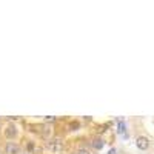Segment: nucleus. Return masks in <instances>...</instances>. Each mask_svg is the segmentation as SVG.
Here are the masks:
<instances>
[{
  "instance_id": "nucleus-1",
  "label": "nucleus",
  "mask_w": 154,
  "mask_h": 154,
  "mask_svg": "<svg viewBox=\"0 0 154 154\" xmlns=\"http://www.w3.org/2000/svg\"><path fill=\"white\" fill-rule=\"evenodd\" d=\"M65 148V142L62 137H51L45 142V149L51 154H60Z\"/></svg>"
},
{
  "instance_id": "nucleus-2",
  "label": "nucleus",
  "mask_w": 154,
  "mask_h": 154,
  "mask_svg": "<svg viewBox=\"0 0 154 154\" xmlns=\"http://www.w3.org/2000/svg\"><path fill=\"white\" fill-rule=\"evenodd\" d=\"M3 136H5V139H8V142H12L19 136V128L16 126V123H12V122L6 123L3 128Z\"/></svg>"
},
{
  "instance_id": "nucleus-3",
  "label": "nucleus",
  "mask_w": 154,
  "mask_h": 154,
  "mask_svg": "<svg viewBox=\"0 0 154 154\" xmlns=\"http://www.w3.org/2000/svg\"><path fill=\"white\" fill-rule=\"evenodd\" d=\"M3 149H5V154H20V151H22L20 145L16 142H6Z\"/></svg>"
},
{
  "instance_id": "nucleus-4",
  "label": "nucleus",
  "mask_w": 154,
  "mask_h": 154,
  "mask_svg": "<svg viewBox=\"0 0 154 154\" xmlns=\"http://www.w3.org/2000/svg\"><path fill=\"white\" fill-rule=\"evenodd\" d=\"M136 146H137L140 151L148 149V148H149V140H148V137H145V136H139V137L136 139Z\"/></svg>"
},
{
  "instance_id": "nucleus-5",
  "label": "nucleus",
  "mask_w": 154,
  "mask_h": 154,
  "mask_svg": "<svg viewBox=\"0 0 154 154\" xmlns=\"http://www.w3.org/2000/svg\"><path fill=\"white\" fill-rule=\"evenodd\" d=\"M91 146H93L96 151H100L102 148L105 146V140L100 139V137H94V139L91 140Z\"/></svg>"
},
{
  "instance_id": "nucleus-6",
  "label": "nucleus",
  "mask_w": 154,
  "mask_h": 154,
  "mask_svg": "<svg viewBox=\"0 0 154 154\" xmlns=\"http://www.w3.org/2000/svg\"><path fill=\"white\" fill-rule=\"evenodd\" d=\"M80 122L79 120H71L68 123V131H77V130H80Z\"/></svg>"
},
{
  "instance_id": "nucleus-7",
  "label": "nucleus",
  "mask_w": 154,
  "mask_h": 154,
  "mask_svg": "<svg viewBox=\"0 0 154 154\" xmlns=\"http://www.w3.org/2000/svg\"><path fill=\"white\" fill-rule=\"evenodd\" d=\"M26 149H28V154H29V152H34L35 143L32 142V140H26Z\"/></svg>"
},
{
  "instance_id": "nucleus-8",
  "label": "nucleus",
  "mask_w": 154,
  "mask_h": 154,
  "mask_svg": "<svg viewBox=\"0 0 154 154\" xmlns=\"http://www.w3.org/2000/svg\"><path fill=\"white\" fill-rule=\"evenodd\" d=\"M117 128H119V133H120V134L126 136V134H125V123H123V122H119V126H117Z\"/></svg>"
},
{
  "instance_id": "nucleus-9",
  "label": "nucleus",
  "mask_w": 154,
  "mask_h": 154,
  "mask_svg": "<svg viewBox=\"0 0 154 154\" xmlns=\"http://www.w3.org/2000/svg\"><path fill=\"white\" fill-rule=\"evenodd\" d=\"M74 154H91V152H89V149H86V148H79Z\"/></svg>"
},
{
  "instance_id": "nucleus-10",
  "label": "nucleus",
  "mask_w": 154,
  "mask_h": 154,
  "mask_svg": "<svg viewBox=\"0 0 154 154\" xmlns=\"http://www.w3.org/2000/svg\"><path fill=\"white\" fill-rule=\"evenodd\" d=\"M57 119L54 117V116H48V117H45V122H49V123H53V122H56Z\"/></svg>"
},
{
  "instance_id": "nucleus-11",
  "label": "nucleus",
  "mask_w": 154,
  "mask_h": 154,
  "mask_svg": "<svg viewBox=\"0 0 154 154\" xmlns=\"http://www.w3.org/2000/svg\"><path fill=\"white\" fill-rule=\"evenodd\" d=\"M108 154H117V151H116V149L112 148V149H109V151H108Z\"/></svg>"
},
{
  "instance_id": "nucleus-12",
  "label": "nucleus",
  "mask_w": 154,
  "mask_h": 154,
  "mask_svg": "<svg viewBox=\"0 0 154 154\" xmlns=\"http://www.w3.org/2000/svg\"><path fill=\"white\" fill-rule=\"evenodd\" d=\"M25 154H28V152H25Z\"/></svg>"
}]
</instances>
